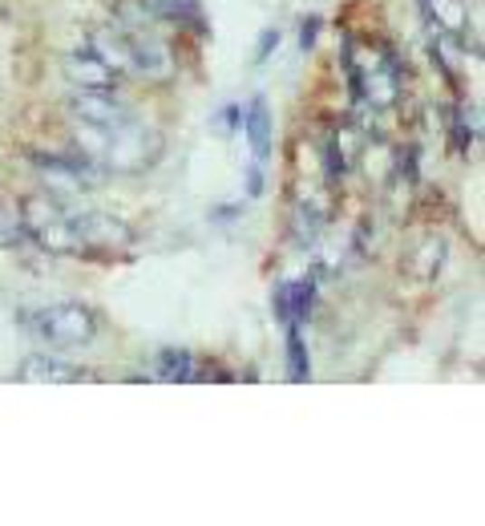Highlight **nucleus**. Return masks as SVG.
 <instances>
[{"mask_svg": "<svg viewBox=\"0 0 485 526\" xmlns=\"http://www.w3.org/2000/svg\"><path fill=\"white\" fill-rule=\"evenodd\" d=\"M316 37H319V16H308V21L300 24V49H303V53L316 49Z\"/></svg>", "mask_w": 485, "mask_h": 526, "instance_id": "14", "label": "nucleus"}, {"mask_svg": "<svg viewBox=\"0 0 485 526\" xmlns=\"http://www.w3.org/2000/svg\"><path fill=\"white\" fill-rule=\"evenodd\" d=\"M24 329L37 336V340L53 344V349H85L98 336V316L85 304H53V308L33 312L24 320Z\"/></svg>", "mask_w": 485, "mask_h": 526, "instance_id": "2", "label": "nucleus"}, {"mask_svg": "<svg viewBox=\"0 0 485 526\" xmlns=\"http://www.w3.org/2000/svg\"><path fill=\"white\" fill-rule=\"evenodd\" d=\"M65 73L77 90H90V93H114V85H118V73L101 62L93 49H77V53H69Z\"/></svg>", "mask_w": 485, "mask_h": 526, "instance_id": "5", "label": "nucleus"}, {"mask_svg": "<svg viewBox=\"0 0 485 526\" xmlns=\"http://www.w3.org/2000/svg\"><path fill=\"white\" fill-rule=\"evenodd\" d=\"M129 37V73H146V77H166L170 73V49L158 37H146V33H126Z\"/></svg>", "mask_w": 485, "mask_h": 526, "instance_id": "7", "label": "nucleus"}, {"mask_svg": "<svg viewBox=\"0 0 485 526\" xmlns=\"http://www.w3.org/2000/svg\"><path fill=\"white\" fill-rule=\"evenodd\" d=\"M239 122H242V118H239V106H223V114H219V122H214V126H219V130L227 134V130H235Z\"/></svg>", "mask_w": 485, "mask_h": 526, "instance_id": "16", "label": "nucleus"}, {"mask_svg": "<svg viewBox=\"0 0 485 526\" xmlns=\"http://www.w3.org/2000/svg\"><path fill=\"white\" fill-rule=\"evenodd\" d=\"M69 110H73V122L98 126V130H118V126L134 122V114H129L121 101H114V93H90V90H81L73 101H69Z\"/></svg>", "mask_w": 485, "mask_h": 526, "instance_id": "4", "label": "nucleus"}, {"mask_svg": "<svg viewBox=\"0 0 485 526\" xmlns=\"http://www.w3.org/2000/svg\"><path fill=\"white\" fill-rule=\"evenodd\" d=\"M271 49H280V29H267L263 37H259V62H267Z\"/></svg>", "mask_w": 485, "mask_h": 526, "instance_id": "15", "label": "nucleus"}, {"mask_svg": "<svg viewBox=\"0 0 485 526\" xmlns=\"http://www.w3.org/2000/svg\"><path fill=\"white\" fill-rule=\"evenodd\" d=\"M259 191H263V162H255L247 175V195H259Z\"/></svg>", "mask_w": 485, "mask_h": 526, "instance_id": "17", "label": "nucleus"}, {"mask_svg": "<svg viewBox=\"0 0 485 526\" xmlns=\"http://www.w3.org/2000/svg\"><path fill=\"white\" fill-rule=\"evenodd\" d=\"M271 304H275V316H280L283 324H303L308 312H311V304H316V280L308 275V280L280 283L275 296H271Z\"/></svg>", "mask_w": 485, "mask_h": 526, "instance_id": "6", "label": "nucleus"}, {"mask_svg": "<svg viewBox=\"0 0 485 526\" xmlns=\"http://www.w3.org/2000/svg\"><path fill=\"white\" fill-rule=\"evenodd\" d=\"M154 13L175 21H198V0H154Z\"/></svg>", "mask_w": 485, "mask_h": 526, "instance_id": "13", "label": "nucleus"}, {"mask_svg": "<svg viewBox=\"0 0 485 526\" xmlns=\"http://www.w3.org/2000/svg\"><path fill=\"white\" fill-rule=\"evenodd\" d=\"M154 368H158V381H195V357L186 349H162Z\"/></svg>", "mask_w": 485, "mask_h": 526, "instance_id": "10", "label": "nucleus"}, {"mask_svg": "<svg viewBox=\"0 0 485 526\" xmlns=\"http://www.w3.org/2000/svg\"><path fill=\"white\" fill-rule=\"evenodd\" d=\"M24 381H81L85 373H77L73 365H61L53 357H29L21 368Z\"/></svg>", "mask_w": 485, "mask_h": 526, "instance_id": "9", "label": "nucleus"}, {"mask_svg": "<svg viewBox=\"0 0 485 526\" xmlns=\"http://www.w3.org/2000/svg\"><path fill=\"white\" fill-rule=\"evenodd\" d=\"M242 114V130H247V142L251 150H255V162H267L271 158V118H267V101L263 98H251L247 110H239Z\"/></svg>", "mask_w": 485, "mask_h": 526, "instance_id": "8", "label": "nucleus"}, {"mask_svg": "<svg viewBox=\"0 0 485 526\" xmlns=\"http://www.w3.org/2000/svg\"><path fill=\"white\" fill-rule=\"evenodd\" d=\"M288 377L296 385H303L311 377V360H308V344L300 336V324H288Z\"/></svg>", "mask_w": 485, "mask_h": 526, "instance_id": "12", "label": "nucleus"}, {"mask_svg": "<svg viewBox=\"0 0 485 526\" xmlns=\"http://www.w3.org/2000/svg\"><path fill=\"white\" fill-rule=\"evenodd\" d=\"M0 244H5V247L33 244V239H29V223H24V211H21V206L0 203Z\"/></svg>", "mask_w": 485, "mask_h": 526, "instance_id": "11", "label": "nucleus"}, {"mask_svg": "<svg viewBox=\"0 0 485 526\" xmlns=\"http://www.w3.org/2000/svg\"><path fill=\"white\" fill-rule=\"evenodd\" d=\"M33 158L45 170L53 191L77 195V191H85V186H98V167H93L90 154H33Z\"/></svg>", "mask_w": 485, "mask_h": 526, "instance_id": "3", "label": "nucleus"}, {"mask_svg": "<svg viewBox=\"0 0 485 526\" xmlns=\"http://www.w3.org/2000/svg\"><path fill=\"white\" fill-rule=\"evenodd\" d=\"M77 142H81V154H90V158L106 162L114 170H138L146 162H154V154H158V138L146 134V126L138 118L129 126H118V130H98V126L77 122Z\"/></svg>", "mask_w": 485, "mask_h": 526, "instance_id": "1", "label": "nucleus"}]
</instances>
